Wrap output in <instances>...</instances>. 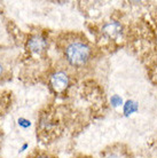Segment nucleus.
<instances>
[{"label":"nucleus","instance_id":"nucleus-6","mask_svg":"<svg viewBox=\"0 0 157 158\" xmlns=\"http://www.w3.org/2000/svg\"><path fill=\"white\" fill-rule=\"evenodd\" d=\"M103 158H125V156L122 154V152H118L116 150H111V151H108L104 154Z\"/></svg>","mask_w":157,"mask_h":158},{"label":"nucleus","instance_id":"nucleus-7","mask_svg":"<svg viewBox=\"0 0 157 158\" xmlns=\"http://www.w3.org/2000/svg\"><path fill=\"white\" fill-rule=\"evenodd\" d=\"M2 72H4V68H2V65H1V63H0V77H1V75H2Z\"/></svg>","mask_w":157,"mask_h":158},{"label":"nucleus","instance_id":"nucleus-3","mask_svg":"<svg viewBox=\"0 0 157 158\" xmlns=\"http://www.w3.org/2000/svg\"><path fill=\"white\" fill-rule=\"evenodd\" d=\"M48 47V41L45 37L40 35H35L32 36L29 41H28V48L29 51L33 54H41Z\"/></svg>","mask_w":157,"mask_h":158},{"label":"nucleus","instance_id":"nucleus-1","mask_svg":"<svg viewBox=\"0 0 157 158\" xmlns=\"http://www.w3.org/2000/svg\"><path fill=\"white\" fill-rule=\"evenodd\" d=\"M63 54L71 67L83 68L92 59V48L84 41L74 40L67 44L63 49Z\"/></svg>","mask_w":157,"mask_h":158},{"label":"nucleus","instance_id":"nucleus-2","mask_svg":"<svg viewBox=\"0 0 157 158\" xmlns=\"http://www.w3.org/2000/svg\"><path fill=\"white\" fill-rule=\"evenodd\" d=\"M69 83H70L69 76L64 71L55 72L51 76V79H49V84H51L52 88L56 93H61V92L66 91V88L69 86Z\"/></svg>","mask_w":157,"mask_h":158},{"label":"nucleus","instance_id":"nucleus-8","mask_svg":"<svg viewBox=\"0 0 157 158\" xmlns=\"http://www.w3.org/2000/svg\"><path fill=\"white\" fill-rule=\"evenodd\" d=\"M36 158H51V157H48V156H45V155H40V156H37Z\"/></svg>","mask_w":157,"mask_h":158},{"label":"nucleus","instance_id":"nucleus-5","mask_svg":"<svg viewBox=\"0 0 157 158\" xmlns=\"http://www.w3.org/2000/svg\"><path fill=\"white\" fill-rule=\"evenodd\" d=\"M138 109V106L135 102H132V101H129V102L125 104V109H124V111H125V114H132V112H134V111H137Z\"/></svg>","mask_w":157,"mask_h":158},{"label":"nucleus","instance_id":"nucleus-4","mask_svg":"<svg viewBox=\"0 0 157 158\" xmlns=\"http://www.w3.org/2000/svg\"><path fill=\"white\" fill-rule=\"evenodd\" d=\"M103 33L109 39H118L123 33V25L117 21H112L104 24L103 27Z\"/></svg>","mask_w":157,"mask_h":158}]
</instances>
